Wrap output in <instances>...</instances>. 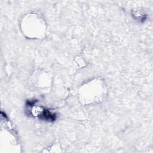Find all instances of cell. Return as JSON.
<instances>
[{
	"label": "cell",
	"instance_id": "obj_1",
	"mask_svg": "<svg viewBox=\"0 0 153 153\" xmlns=\"http://www.w3.org/2000/svg\"><path fill=\"white\" fill-rule=\"evenodd\" d=\"M38 117L39 118L47 121H54L56 119V115L48 109H43Z\"/></svg>",
	"mask_w": 153,
	"mask_h": 153
}]
</instances>
